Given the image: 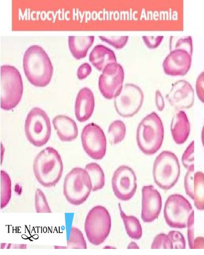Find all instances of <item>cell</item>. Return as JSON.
<instances>
[{"label": "cell", "instance_id": "1", "mask_svg": "<svg viewBox=\"0 0 204 255\" xmlns=\"http://www.w3.org/2000/svg\"><path fill=\"white\" fill-rule=\"evenodd\" d=\"M24 72L28 81L36 87L44 88L50 83L53 67L45 51L39 46H32L23 58Z\"/></svg>", "mask_w": 204, "mask_h": 255}, {"label": "cell", "instance_id": "2", "mask_svg": "<svg viewBox=\"0 0 204 255\" xmlns=\"http://www.w3.org/2000/svg\"><path fill=\"white\" fill-rule=\"evenodd\" d=\"M63 170L62 159L52 147H47L41 151L33 162L36 179L44 187L55 186L62 177Z\"/></svg>", "mask_w": 204, "mask_h": 255}, {"label": "cell", "instance_id": "3", "mask_svg": "<svg viewBox=\"0 0 204 255\" xmlns=\"http://www.w3.org/2000/svg\"><path fill=\"white\" fill-rule=\"evenodd\" d=\"M164 134L161 119L155 113L150 114L138 126L136 140L139 148L146 155L154 154L160 149Z\"/></svg>", "mask_w": 204, "mask_h": 255}, {"label": "cell", "instance_id": "4", "mask_svg": "<svg viewBox=\"0 0 204 255\" xmlns=\"http://www.w3.org/2000/svg\"><path fill=\"white\" fill-rule=\"evenodd\" d=\"M1 106L7 111L14 109L22 99L23 83L15 67L3 66L1 71Z\"/></svg>", "mask_w": 204, "mask_h": 255}, {"label": "cell", "instance_id": "5", "mask_svg": "<svg viewBox=\"0 0 204 255\" xmlns=\"http://www.w3.org/2000/svg\"><path fill=\"white\" fill-rule=\"evenodd\" d=\"M92 191L90 177L85 169L75 167L65 178L64 194L67 201L73 205L85 203Z\"/></svg>", "mask_w": 204, "mask_h": 255}, {"label": "cell", "instance_id": "6", "mask_svg": "<svg viewBox=\"0 0 204 255\" xmlns=\"http://www.w3.org/2000/svg\"><path fill=\"white\" fill-rule=\"evenodd\" d=\"M111 227V217L106 208L97 206L90 211L85 229L90 243L96 246L103 243L109 235Z\"/></svg>", "mask_w": 204, "mask_h": 255}, {"label": "cell", "instance_id": "7", "mask_svg": "<svg viewBox=\"0 0 204 255\" xmlns=\"http://www.w3.org/2000/svg\"><path fill=\"white\" fill-rule=\"evenodd\" d=\"M180 175V166L175 154L163 151L156 158L153 167L155 183L165 190L171 189L177 183Z\"/></svg>", "mask_w": 204, "mask_h": 255}, {"label": "cell", "instance_id": "8", "mask_svg": "<svg viewBox=\"0 0 204 255\" xmlns=\"http://www.w3.org/2000/svg\"><path fill=\"white\" fill-rule=\"evenodd\" d=\"M28 140L37 147L45 145L51 134L50 119L45 111L35 108L28 114L25 124Z\"/></svg>", "mask_w": 204, "mask_h": 255}, {"label": "cell", "instance_id": "9", "mask_svg": "<svg viewBox=\"0 0 204 255\" xmlns=\"http://www.w3.org/2000/svg\"><path fill=\"white\" fill-rule=\"evenodd\" d=\"M194 211L190 203L180 195H171L166 201L165 219L167 224L173 228H185Z\"/></svg>", "mask_w": 204, "mask_h": 255}, {"label": "cell", "instance_id": "10", "mask_svg": "<svg viewBox=\"0 0 204 255\" xmlns=\"http://www.w3.org/2000/svg\"><path fill=\"white\" fill-rule=\"evenodd\" d=\"M144 99V93L138 86L126 84L114 98L115 109L121 117H132L140 110Z\"/></svg>", "mask_w": 204, "mask_h": 255}, {"label": "cell", "instance_id": "11", "mask_svg": "<svg viewBox=\"0 0 204 255\" xmlns=\"http://www.w3.org/2000/svg\"><path fill=\"white\" fill-rule=\"evenodd\" d=\"M81 141L85 152L92 159H103L106 152L107 141L100 127L91 123L85 127L81 133Z\"/></svg>", "mask_w": 204, "mask_h": 255}, {"label": "cell", "instance_id": "12", "mask_svg": "<svg viewBox=\"0 0 204 255\" xmlns=\"http://www.w3.org/2000/svg\"><path fill=\"white\" fill-rule=\"evenodd\" d=\"M124 80V71L119 64H109L103 71L99 80L100 92L106 99L115 98L120 92Z\"/></svg>", "mask_w": 204, "mask_h": 255}, {"label": "cell", "instance_id": "13", "mask_svg": "<svg viewBox=\"0 0 204 255\" xmlns=\"http://www.w3.org/2000/svg\"><path fill=\"white\" fill-rule=\"evenodd\" d=\"M137 179L133 170L126 165L119 166L112 179V186L115 196L123 201L130 200L137 189Z\"/></svg>", "mask_w": 204, "mask_h": 255}, {"label": "cell", "instance_id": "14", "mask_svg": "<svg viewBox=\"0 0 204 255\" xmlns=\"http://www.w3.org/2000/svg\"><path fill=\"white\" fill-rule=\"evenodd\" d=\"M162 199L158 191L153 185L146 186L142 189L141 219L145 223H151L160 214Z\"/></svg>", "mask_w": 204, "mask_h": 255}, {"label": "cell", "instance_id": "15", "mask_svg": "<svg viewBox=\"0 0 204 255\" xmlns=\"http://www.w3.org/2000/svg\"><path fill=\"white\" fill-rule=\"evenodd\" d=\"M166 98L176 110L190 109L194 104V91L189 82L179 80L173 85Z\"/></svg>", "mask_w": 204, "mask_h": 255}, {"label": "cell", "instance_id": "16", "mask_svg": "<svg viewBox=\"0 0 204 255\" xmlns=\"http://www.w3.org/2000/svg\"><path fill=\"white\" fill-rule=\"evenodd\" d=\"M192 55L182 50H174L163 63L165 73L170 76H185L191 69Z\"/></svg>", "mask_w": 204, "mask_h": 255}, {"label": "cell", "instance_id": "17", "mask_svg": "<svg viewBox=\"0 0 204 255\" xmlns=\"http://www.w3.org/2000/svg\"><path fill=\"white\" fill-rule=\"evenodd\" d=\"M186 194L194 201L196 207L204 210V174L188 171L185 179Z\"/></svg>", "mask_w": 204, "mask_h": 255}, {"label": "cell", "instance_id": "18", "mask_svg": "<svg viewBox=\"0 0 204 255\" xmlns=\"http://www.w3.org/2000/svg\"><path fill=\"white\" fill-rule=\"evenodd\" d=\"M95 109V98L92 91L87 88L79 92L75 104L76 117L80 122L87 121L92 116Z\"/></svg>", "mask_w": 204, "mask_h": 255}, {"label": "cell", "instance_id": "19", "mask_svg": "<svg viewBox=\"0 0 204 255\" xmlns=\"http://www.w3.org/2000/svg\"><path fill=\"white\" fill-rule=\"evenodd\" d=\"M53 124L61 141H72L77 137L78 127L71 118L65 116H58L53 119Z\"/></svg>", "mask_w": 204, "mask_h": 255}, {"label": "cell", "instance_id": "20", "mask_svg": "<svg viewBox=\"0 0 204 255\" xmlns=\"http://www.w3.org/2000/svg\"><path fill=\"white\" fill-rule=\"evenodd\" d=\"M171 130L177 144H182L187 141L190 133L191 126L185 112L180 111L175 115L172 121Z\"/></svg>", "mask_w": 204, "mask_h": 255}, {"label": "cell", "instance_id": "21", "mask_svg": "<svg viewBox=\"0 0 204 255\" xmlns=\"http://www.w3.org/2000/svg\"><path fill=\"white\" fill-rule=\"evenodd\" d=\"M89 60L100 71H103L109 64L116 63L114 52L103 45L96 46L91 52Z\"/></svg>", "mask_w": 204, "mask_h": 255}, {"label": "cell", "instance_id": "22", "mask_svg": "<svg viewBox=\"0 0 204 255\" xmlns=\"http://www.w3.org/2000/svg\"><path fill=\"white\" fill-rule=\"evenodd\" d=\"M95 36H69V46L72 55L76 59L86 57L93 45Z\"/></svg>", "mask_w": 204, "mask_h": 255}, {"label": "cell", "instance_id": "23", "mask_svg": "<svg viewBox=\"0 0 204 255\" xmlns=\"http://www.w3.org/2000/svg\"><path fill=\"white\" fill-rule=\"evenodd\" d=\"M85 169L90 177L92 191H97L103 188L105 185V175L100 166L92 162L87 164Z\"/></svg>", "mask_w": 204, "mask_h": 255}, {"label": "cell", "instance_id": "24", "mask_svg": "<svg viewBox=\"0 0 204 255\" xmlns=\"http://www.w3.org/2000/svg\"><path fill=\"white\" fill-rule=\"evenodd\" d=\"M120 215L123 220L126 232L130 238L133 240H139L142 235V228L138 220L132 216H127L122 210L120 204H118Z\"/></svg>", "mask_w": 204, "mask_h": 255}, {"label": "cell", "instance_id": "25", "mask_svg": "<svg viewBox=\"0 0 204 255\" xmlns=\"http://www.w3.org/2000/svg\"><path fill=\"white\" fill-rule=\"evenodd\" d=\"M126 126L123 122L116 120L109 126L108 136L112 144H116L124 140L126 135Z\"/></svg>", "mask_w": 204, "mask_h": 255}, {"label": "cell", "instance_id": "26", "mask_svg": "<svg viewBox=\"0 0 204 255\" xmlns=\"http://www.w3.org/2000/svg\"><path fill=\"white\" fill-rule=\"evenodd\" d=\"M67 244L68 248L70 249H87V244L83 233L75 227L71 228Z\"/></svg>", "mask_w": 204, "mask_h": 255}, {"label": "cell", "instance_id": "27", "mask_svg": "<svg viewBox=\"0 0 204 255\" xmlns=\"http://www.w3.org/2000/svg\"><path fill=\"white\" fill-rule=\"evenodd\" d=\"M1 207L2 209L8 204L11 197V182L6 172L1 171Z\"/></svg>", "mask_w": 204, "mask_h": 255}, {"label": "cell", "instance_id": "28", "mask_svg": "<svg viewBox=\"0 0 204 255\" xmlns=\"http://www.w3.org/2000/svg\"><path fill=\"white\" fill-rule=\"evenodd\" d=\"M171 51L174 50H185L193 55V41L192 37L177 38L171 37L170 42Z\"/></svg>", "mask_w": 204, "mask_h": 255}, {"label": "cell", "instance_id": "29", "mask_svg": "<svg viewBox=\"0 0 204 255\" xmlns=\"http://www.w3.org/2000/svg\"><path fill=\"white\" fill-rule=\"evenodd\" d=\"M35 206L37 213H51L52 211L44 193L38 188L35 193Z\"/></svg>", "mask_w": 204, "mask_h": 255}, {"label": "cell", "instance_id": "30", "mask_svg": "<svg viewBox=\"0 0 204 255\" xmlns=\"http://www.w3.org/2000/svg\"><path fill=\"white\" fill-rule=\"evenodd\" d=\"M195 142L192 141L183 153L182 158V162L184 166L188 171H194V150Z\"/></svg>", "mask_w": 204, "mask_h": 255}, {"label": "cell", "instance_id": "31", "mask_svg": "<svg viewBox=\"0 0 204 255\" xmlns=\"http://www.w3.org/2000/svg\"><path fill=\"white\" fill-rule=\"evenodd\" d=\"M153 249H173L172 243L165 234H160L155 238L152 245Z\"/></svg>", "mask_w": 204, "mask_h": 255}, {"label": "cell", "instance_id": "32", "mask_svg": "<svg viewBox=\"0 0 204 255\" xmlns=\"http://www.w3.org/2000/svg\"><path fill=\"white\" fill-rule=\"evenodd\" d=\"M102 41L107 42L108 44L116 49L124 48L127 44L128 36H99Z\"/></svg>", "mask_w": 204, "mask_h": 255}, {"label": "cell", "instance_id": "33", "mask_svg": "<svg viewBox=\"0 0 204 255\" xmlns=\"http://www.w3.org/2000/svg\"><path fill=\"white\" fill-rule=\"evenodd\" d=\"M174 249H185L186 243L185 238L182 234L178 231H171L168 234Z\"/></svg>", "mask_w": 204, "mask_h": 255}, {"label": "cell", "instance_id": "34", "mask_svg": "<svg viewBox=\"0 0 204 255\" xmlns=\"http://www.w3.org/2000/svg\"><path fill=\"white\" fill-rule=\"evenodd\" d=\"M142 38L147 47L155 49L160 45L163 36H142Z\"/></svg>", "mask_w": 204, "mask_h": 255}, {"label": "cell", "instance_id": "35", "mask_svg": "<svg viewBox=\"0 0 204 255\" xmlns=\"http://www.w3.org/2000/svg\"><path fill=\"white\" fill-rule=\"evenodd\" d=\"M196 91L198 98L204 103V72L202 73L197 79Z\"/></svg>", "mask_w": 204, "mask_h": 255}, {"label": "cell", "instance_id": "36", "mask_svg": "<svg viewBox=\"0 0 204 255\" xmlns=\"http://www.w3.org/2000/svg\"><path fill=\"white\" fill-rule=\"evenodd\" d=\"M194 211L192 212L189 220L188 227V240L190 249H193L194 239Z\"/></svg>", "mask_w": 204, "mask_h": 255}, {"label": "cell", "instance_id": "37", "mask_svg": "<svg viewBox=\"0 0 204 255\" xmlns=\"http://www.w3.org/2000/svg\"><path fill=\"white\" fill-rule=\"evenodd\" d=\"M92 69L91 66L88 63L81 65L78 70L77 76L79 80H84L89 76Z\"/></svg>", "mask_w": 204, "mask_h": 255}, {"label": "cell", "instance_id": "38", "mask_svg": "<svg viewBox=\"0 0 204 255\" xmlns=\"http://www.w3.org/2000/svg\"><path fill=\"white\" fill-rule=\"evenodd\" d=\"M155 99L156 107L159 112H162L165 109V104L164 99L158 90L156 92Z\"/></svg>", "mask_w": 204, "mask_h": 255}, {"label": "cell", "instance_id": "39", "mask_svg": "<svg viewBox=\"0 0 204 255\" xmlns=\"http://www.w3.org/2000/svg\"><path fill=\"white\" fill-rule=\"evenodd\" d=\"M193 249H204V238L200 237L195 239Z\"/></svg>", "mask_w": 204, "mask_h": 255}, {"label": "cell", "instance_id": "40", "mask_svg": "<svg viewBox=\"0 0 204 255\" xmlns=\"http://www.w3.org/2000/svg\"><path fill=\"white\" fill-rule=\"evenodd\" d=\"M202 141L203 144L204 146V125L203 128L202 132Z\"/></svg>", "mask_w": 204, "mask_h": 255}]
</instances>
